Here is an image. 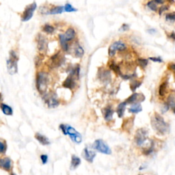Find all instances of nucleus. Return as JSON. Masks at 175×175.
Returning a JSON list of instances; mask_svg holds the SVG:
<instances>
[{
    "mask_svg": "<svg viewBox=\"0 0 175 175\" xmlns=\"http://www.w3.org/2000/svg\"><path fill=\"white\" fill-rule=\"evenodd\" d=\"M96 154L92 150L90 149L88 147H86L82 152L83 157L89 163H92L94 162V159L96 157Z\"/></svg>",
    "mask_w": 175,
    "mask_h": 175,
    "instance_id": "obj_15",
    "label": "nucleus"
},
{
    "mask_svg": "<svg viewBox=\"0 0 175 175\" xmlns=\"http://www.w3.org/2000/svg\"><path fill=\"white\" fill-rule=\"evenodd\" d=\"M65 36L66 39L68 41V42L73 41L76 36V32L75 29L73 28V27H69V28L67 29L65 33Z\"/></svg>",
    "mask_w": 175,
    "mask_h": 175,
    "instance_id": "obj_21",
    "label": "nucleus"
},
{
    "mask_svg": "<svg viewBox=\"0 0 175 175\" xmlns=\"http://www.w3.org/2000/svg\"><path fill=\"white\" fill-rule=\"evenodd\" d=\"M121 29V31H127L129 29V26L127 24H123L122 25V27H120V30Z\"/></svg>",
    "mask_w": 175,
    "mask_h": 175,
    "instance_id": "obj_42",
    "label": "nucleus"
},
{
    "mask_svg": "<svg viewBox=\"0 0 175 175\" xmlns=\"http://www.w3.org/2000/svg\"><path fill=\"white\" fill-rule=\"evenodd\" d=\"M148 60L144 58H138L137 60V64L139 67H141L142 69H144L146 68V67L148 65Z\"/></svg>",
    "mask_w": 175,
    "mask_h": 175,
    "instance_id": "obj_34",
    "label": "nucleus"
},
{
    "mask_svg": "<svg viewBox=\"0 0 175 175\" xmlns=\"http://www.w3.org/2000/svg\"><path fill=\"white\" fill-rule=\"evenodd\" d=\"M65 12V7L62 6H54L49 10V15H60Z\"/></svg>",
    "mask_w": 175,
    "mask_h": 175,
    "instance_id": "obj_25",
    "label": "nucleus"
},
{
    "mask_svg": "<svg viewBox=\"0 0 175 175\" xmlns=\"http://www.w3.org/2000/svg\"><path fill=\"white\" fill-rule=\"evenodd\" d=\"M167 86H168V81H165L164 82H162L160 84L159 88V96H164L166 93V90H167Z\"/></svg>",
    "mask_w": 175,
    "mask_h": 175,
    "instance_id": "obj_26",
    "label": "nucleus"
},
{
    "mask_svg": "<svg viewBox=\"0 0 175 175\" xmlns=\"http://www.w3.org/2000/svg\"><path fill=\"white\" fill-rule=\"evenodd\" d=\"M43 31L47 34H52L55 32V28L53 25L50 24H45L42 27Z\"/></svg>",
    "mask_w": 175,
    "mask_h": 175,
    "instance_id": "obj_30",
    "label": "nucleus"
},
{
    "mask_svg": "<svg viewBox=\"0 0 175 175\" xmlns=\"http://www.w3.org/2000/svg\"><path fill=\"white\" fill-rule=\"evenodd\" d=\"M151 125L152 129L160 134L164 135L169 131L168 124L165 122L162 116L157 113H155L152 116L151 118Z\"/></svg>",
    "mask_w": 175,
    "mask_h": 175,
    "instance_id": "obj_1",
    "label": "nucleus"
},
{
    "mask_svg": "<svg viewBox=\"0 0 175 175\" xmlns=\"http://www.w3.org/2000/svg\"><path fill=\"white\" fill-rule=\"evenodd\" d=\"M59 41H60V44L61 46L62 49L65 52H67L69 51V43L68 41L66 39L65 34H60L59 35Z\"/></svg>",
    "mask_w": 175,
    "mask_h": 175,
    "instance_id": "obj_19",
    "label": "nucleus"
},
{
    "mask_svg": "<svg viewBox=\"0 0 175 175\" xmlns=\"http://www.w3.org/2000/svg\"><path fill=\"white\" fill-rule=\"evenodd\" d=\"M153 1L155 3H158V4H162L164 2V0H153Z\"/></svg>",
    "mask_w": 175,
    "mask_h": 175,
    "instance_id": "obj_45",
    "label": "nucleus"
},
{
    "mask_svg": "<svg viewBox=\"0 0 175 175\" xmlns=\"http://www.w3.org/2000/svg\"><path fill=\"white\" fill-rule=\"evenodd\" d=\"M36 8H37V4L35 1L27 5L25 8V10L21 17V21L27 22L30 20L32 18L34 11L36 10Z\"/></svg>",
    "mask_w": 175,
    "mask_h": 175,
    "instance_id": "obj_8",
    "label": "nucleus"
},
{
    "mask_svg": "<svg viewBox=\"0 0 175 175\" xmlns=\"http://www.w3.org/2000/svg\"><path fill=\"white\" fill-rule=\"evenodd\" d=\"M168 1V2H170V3H174V0H167Z\"/></svg>",
    "mask_w": 175,
    "mask_h": 175,
    "instance_id": "obj_48",
    "label": "nucleus"
},
{
    "mask_svg": "<svg viewBox=\"0 0 175 175\" xmlns=\"http://www.w3.org/2000/svg\"><path fill=\"white\" fill-rule=\"evenodd\" d=\"M81 159L77 155H73L71 157V169L75 170L79 167L81 164Z\"/></svg>",
    "mask_w": 175,
    "mask_h": 175,
    "instance_id": "obj_20",
    "label": "nucleus"
},
{
    "mask_svg": "<svg viewBox=\"0 0 175 175\" xmlns=\"http://www.w3.org/2000/svg\"><path fill=\"white\" fill-rule=\"evenodd\" d=\"M59 128L65 136H69L74 143L79 144L82 142V136L75 128L67 124H60Z\"/></svg>",
    "mask_w": 175,
    "mask_h": 175,
    "instance_id": "obj_2",
    "label": "nucleus"
},
{
    "mask_svg": "<svg viewBox=\"0 0 175 175\" xmlns=\"http://www.w3.org/2000/svg\"><path fill=\"white\" fill-rule=\"evenodd\" d=\"M66 61L65 56L61 51L57 52L53 55L49 60V66L51 68H58L62 66Z\"/></svg>",
    "mask_w": 175,
    "mask_h": 175,
    "instance_id": "obj_7",
    "label": "nucleus"
},
{
    "mask_svg": "<svg viewBox=\"0 0 175 175\" xmlns=\"http://www.w3.org/2000/svg\"><path fill=\"white\" fill-rule=\"evenodd\" d=\"M109 68H110L111 70L113 71L116 74H117L118 75L120 76L121 77L123 76L124 74H122V73L121 72L120 67H119L118 65H116L114 61L110 62V63H109Z\"/></svg>",
    "mask_w": 175,
    "mask_h": 175,
    "instance_id": "obj_22",
    "label": "nucleus"
},
{
    "mask_svg": "<svg viewBox=\"0 0 175 175\" xmlns=\"http://www.w3.org/2000/svg\"><path fill=\"white\" fill-rule=\"evenodd\" d=\"M103 114L105 120L106 121H111L113 118L114 110L111 106H107L103 110Z\"/></svg>",
    "mask_w": 175,
    "mask_h": 175,
    "instance_id": "obj_18",
    "label": "nucleus"
},
{
    "mask_svg": "<svg viewBox=\"0 0 175 175\" xmlns=\"http://www.w3.org/2000/svg\"><path fill=\"white\" fill-rule=\"evenodd\" d=\"M126 105H127V104H126V102L124 101V102H122V103H120L118 105L117 109H116V113L119 118H122V116H123Z\"/></svg>",
    "mask_w": 175,
    "mask_h": 175,
    "instance_id": "obj_24",
    "label": "nucleus"
},
{
    "mask_svg": "<svg viewBox=\"0 0 175 175\" xmlns=\"http://www.w3.org/2000/svg\"><path fill=\"white\" fill-rule=\"evenodd\" d=\"M142 110V107L140 103L133 104L129 109V112L133 114H138Z\"/></svg>",
    "mask_w": 175,
    "mask_h": 175,
    "instance_id": "obj_27",
    "label": "nucleus"
},
{
    "mask_svg": "<svg viewBox=\"0 0 175 175\" xmlns=\"http://www.w3.org/2000/svg\"><path fill=\"white\" fill-rule=\"evenodd\" d=\"M43 100L49 108H55L60 105V100L58 98V96L53 92L45 93L43 96Z\"/></svg>",
    "mask_w": 175,
    "mask_h": 175,
    "instance_id": "obj_6",
    "label": "nucleus"
},
{
    "mask_svg": "<svg viewBox=\"0 0 175 175\" xmlns=\"http://www.w3.org/2000/svg\"><path fill=\"white\" fill-rule=\"evenodd\" d=\"M169 68L175 71V64H171L170 65H169Z\"/></svg>",
    "mask_w": 175,
    "mask_h": 175,
    "instance_id": "obj_46",
    "label": "nucleus"
},
{
    "mask_svg": "<svg viewBox=\"0 0 175 175\" xmlns=\"http://www.w3.org/2000/svg\"><path fill=\"white\" fill-rule=\"evenodd\" d=\"M84 55V50L81 45H78L75 49V56L77 58H81Z\"/></svg>",
    "mask_w": 175,
    "mask_h": 175,
    "instance_id": "obj_31",
    "label": "nucleus"
},
{
    "mask_svg": "<svg viewBox=\"0 0 175 175\" xmlns=\"http://www.w3.org/2000/svg\"><path fill=\"white\" fill-rule=\"evenodd\" d=\"M169 37L172 40H173V41H175V32L171 33V34L169 35Z\"/></svg>",
    "mask_w": 175,
    "mask_h": 175,
    "instance_id": "obj_43",
    "label": "nucleus"
},
{
    "mask_svg": "<svg viewBox=\"0 0 175 175\" xmlns=\"http://www.w3.org/2000/svg\"><path fill=\"white\" fill-rule=\"evenodd\" d=\"M7 149H8V145H7L6 141L0 138V155L6 154Z\"/></svg>",
    "mask_w": 175,
    "mask_h": 175,
    "instance_id": "obj_29",
    "label": "nucleus"
},
{
    "mask_svg": "<svg viewBox=\"0 0 175 175\" xmlns=\"http://www.w3.org/2000/svg\"><path fill=\"white\" fill-rule=\"evenodd\" d=\"M146 6L148 7V8H150V10H151L152 11H157L158 8L157 6V3H155L154 2V1H150L147 3Z\"/></svg>",
    "mask_w": 175,
    "mask_h": 175,
    "instance_id": "obj_36",
    "label": "nucleus"
},
{
    "mask_svg": "<svg viewBox=\"0 0 175 175\" xmlns=\"http://www.w3.org/2000/svg\"><path fill=\"white\" fill-rule=\"evenodd\" d=\"M133 124V119L131 118L126 119V120H124L123 124H122V128H123V129L125 130V131H129V130L132 128Z\"/></svg>",
    "mask_w": 175,
    "mask_h": 175,
    "instance_id": "obj_28",
    "label": "nucleus"
},
{
    "mask_svg": "<svg viewBox=\"0 0 175 175\" xmlns=\"http://www.w3.org/2000/svg\"><path fill=\"white\" fill-rule=\"evenodd\" d=\"M49 75L44 71L39 72L36 76V87L41 94L44 95L46 93L49 84Z\"/></svg>",
    "mask_w": 175,
    "mask_h": 175,
    "instance_id": "obj_3",
    "label": "nucleus"
},
{
    "mask_svg": "<svg viewBox=\"0 0 175 175\" xmlns=\"http://www.w3.org/2000/svg\"><path fill=\"white\" fill-rule=\"evenodd\" d=\"M10 175H17L16 174H15V173H14V172H13V173H11V174H10Z\"/></svg>",
    "mask_w": 175,
    "mask_h": 175,
    "instance_id": "obj_49",
    "label": "nucleus"
},
{
    "mask_svg": "<svg viewBox=\"0 0 175 175\" xmlns=\"http://www.w3.org/2000/svg\"><path fill=\"white\" fill-rule=\"evenodd\" d=\"M2 100H3V95L2 93L0 92V105L2 103Z\"/></svg>",
    "mask_w": 175,
    "mask_h": 175,
    "instance_id": "obj_47",
    "label": "nucleus"
},
{
    "mask_svg": "<svg viewBox=\"0 0 175 175\" xmlns=\"http://www.w3.org/2000/svg\"><path fill=\"white\" fill-rule=\"evenodd\" d=\"M13 167V163L12 159L8 157H0V169L3 170L6 172H10Z\"/></svg>",
    "mask_w": 175,
    "mask_h": 175,
    "instance_id": "obj_12",
    "label": "nucleus"
},
{
    "mask_svg": "<svg viewBox=\"0 0 175 175\" xmlns=\"http://www.w3.org/2000/svg\"><path fill=\"white\" fill-rule=\"evenodd\" d=\"M41 160L42 162V164L43 165L46 164L48 162V159H49V157H48L47 155H45V154H43V155H41Z\"/></svg>",
    "mask_w": 175,
    "mask_h": 175,
    "instance_id": "obj_38",
    "label": "nucleus"
},
{
    "mask_svg": "<svg viewBox=\"0 0 175 175\" xmlns=\"http://www.w3.org/2000/svg\"><path fill=\"white\" fill-rule=\"evenodd\" d=\"M0 108L5 115L6 116H12L13 114V110L10 105H7L6 103H2L0 105Z\"/></svg>",
    "mask_w": 175,
    "mask_h": 175,
    "instance_id": "obj_23",
    "label": "nucleus"
},
{
    "mask_svg": "<svg viewBox=\"0 0 175 175\" xmlns=\"http://www.w3.org/2000/svg\"><path fill=\"white\" fill-rule=\"evenodd\" d=\"M79 80V79L71 72H69L68 77L65 79V80L62 83V86L64 88L69 89L71 90H74L77 86L76 81Z\"/></svg>",
    "mask_w": 175,
    "mask_h": 175,
    "instance_id": "obj_10",
    "label": "nucleus"
},
{
    "mask_svg": "<svg viewBox=\"0 0 175 175\" xmlns=\"http://www.w3.org/2000/svg\"><path fill=\"white\" fill-rule=\"evenodd\" d=\"M169 107H170L168 106V105L167 103H164V105H163L162 109V112H163V113H165L166 112H167V111L168 110Z\"/></svg>",
    "mask_w": 175,
    "mask_h": 175,
    "instance_id": "obj_41",
    "label": "nucleus"
},
{
    "mask_svg": "<svg viewBox=\"0 0 175 175\" xmlns=\"http://www.w3.org/2000/svg\"><path fill=\"white\" fill-rule=\"evenodd\" d=\"M141 85H142L141 81H139L138 80H134L131 83V84H130V88H131V91L135 92L137 88H139Z\"/></svg>",
    "mask_w": 175,
    "mask_h": 175,
    "instance_id": "obj_35",
    "label": "nucleus"
},
{
    "mask_svg": "<svg viewBox=\"0 0 175 175\" xmlns=\"http://www.w3.org/2000/svg\"><path fill=\"white\" fill-rule=\"evenodd\" d=\"M98 78L104 84H108L111 80V73L109 70H101L98 73Z\"/></svg>",
    "mask_w": 175,
    "mask_h": 175,
    "instance_id": "obj_16",
    "label": "nucleus"
},
{
    "mask_svg": "<svg viewBox=\"0 0 175 175\" xmlns=\"http://www.w3.org/2000/svg\"><path fill=\"white\" fill-rule=\"evenodd\" d=\"M35 138L41 144L43 145V146H48V145L51 144V142H50L49 138L41 133H36L35 134Z\"/></svg>",
    "mask_w": 175,
    "mask_h": 175,
    "instance_id": "obj_17",
    "label": "nucleus"
},
{
    "mask_svg": "<svg viewBox=\"0 0 175 175\" xmlns=\"http://www.w3.org/2000/svg\"><path fill=\"white\" fill-rule=\"evenodd\" d=\"M148 137V131L144 128L139 129L135 135V141L138 146H142L146 141Z\"/></svg>",
    "mask_w": 175,
    "mask_h": 175,
    "instance_id": "obj_11",
    "label": "nucleus"
},
{
    "mask_svg": "<svg viewBox=\"0 0 175 175\" xmlns=\"http://www.w3.org/2000/svg\"><path fill=\"white\" fill-rule=\"evenodd\" d=\"M92 147L93 149L96 150V151L99 152L100 153L105 154V155H111L112 154V150H111L110 146L104 140L101 139L95 140Z\"/></svg>",
    "mask_w": 175,
    "mask_h": 175,
    "instance_id": "obj_5",
    "label": "nucleus"
},
{
    "mask_svg": "<svg viewBox=\"0 0 175 175\" xmlns=\"http://www.w3.org/2000/svg\"><path fill=\"white\" fill-rule=\"evenodd\" d=\"M148 32L150 34H155V33H157V31H156L155 29H148Z\"/></svg>",
    "mask_w": 175,
    "mask_h": 175,
    "instance_id": "obj_44",
    "label": "nucleus"
},
{
    "mask_svg": "<svg viewBox=\"0 0 175 175\" xmlns=\"http://www.w3.org/2000/svg\"><path fill=\"white\" fill-rule=\"evenodd\" d=\"M166 103H167L169 107H172V108L175 107V94H172L168 96Z\"/></svg>",
    "mask_w": 175,
    "mask_h": 175,
    "instance_id": "obj_32",
    "label": "nucleus"
},
{
    "mask_svg": "<svg viewBox=\"0 0 175 175\" xmlns=\"http://www.w3.org/2000/svg\"><path fill=\"white\" fill-rule=\"evenodd\" d=\"M18 61L19 57L14 50L9 52V58L6 61V67L8 73L13 75L18 72Z\"/></svg>",
    "mask_w": 175,
    "mask_h": 175,
    "instance_id": "obj_4",
    "label": "nucleus"
},
{
    "mask_svg": "<svg viewBox=\"0 0 175 175\" xmlns=\"http://www.w3.org/2000/svg\"><path fill=\"white\" fill-rule=\"evenodd\" d=\"M64 7H65V12L67 13H75L78 11L77 8L73 6L70 3H67Z\"/></svg>",
    "mask_w": 175,
    "mask_h": 175,
    "instance_id": "obj_33",
    "label": "nucleus"
},
{
    "mask_svg": "<svg viewBox=\"0 0 175 175\" xmlns=\"http://www.w3.org/2000/svg\"><path fill=\"white\" fill-rule=\"evenodd\" d=\"M166 19L168 21H175V12L172 13H168L166 15Z\"/></svg>",
    "mask_w": 175,
    "mask_h": 175,
    "instance_id": "obj_37",
    "label": "nucleus"
},
{
    "mask_svg": "<svg viewBox=\"0 0 175 175\" xmlns=\"http://www.w3.org/2000/svg\"><path fill=\"white\" fill-rule=\"evenodd\" d=\"M173 112H174V113L175 114V107H174V108H173Z\"/></svg>",
    "mask_w": 175,
    "mask_h": 175,
    "instance_id": "obj_50",
    "label": "nucleus"
},
{
    "mask_svg": "<svg viewBox=\"0 0 175 175\" xmlns=\"http://www.w3.org/2000/svg\"><path fill=\"white\" fill-rule=\"evenodd\" d=\"M37 48L41 53H45L47 49V41L45 36L43 35L38 36L37 39Z\"/></svg>",
    "mask_w": 175,
    "mask_h": 175,
    "instance_id": "obj_14",
    "label": "nucleus"
},
{
    "mask_svg": "<svg viewBox=\"0 0 175 175\" xmlns=\"http://www.w3.org/2000/svg\"><path fill=\"white\" fill-rule=\"evenodd\" d=\"M126 49V45L121 41H116L110 46L108 49V54L110 57H114L117 51H124Z\"/></svg>",
    "mask_w": 175,
    "mask_h": 175,
    "instance_id": "obj_9",
    "label": "nucleus"
},
{
    "mask_svg": "<svg viewBox=\"0 0 175 175\" xmlns=\"http://www.w3.org/2000/svg\"><path fill=\"white\" fill-rule=\"evenodd\" d=\"M169 9V6H167V5H164V6H162V7L159 8V15H162L163 13L166 12V10H168Z\"/></svg>",
    "mask_w": 175,
    "mask_h": 175,
    "instance_id": "obj_39",
    "label": "nucleus"
},
{
    "mask_svg": "<svg viewBox=\"0 0 175 175\" xmlns=\"http://www.w3.org/2000/svg\"><path fill=\"white\" fill-rule=\"evenodd\" d=\"M149 60H151V61H153L155 62H162L163 60L162 59L159 57H150Z\"/></svg>",
    "mask_w": 175,
    "mask_h": 175,
    "instance_id": "obj_40",
    "label": "nucleus"
},
{
    "mask_svg": "<svg viewBox=\"0 0 175 175\" xmlns=\"http://www.w3.org/2000/svg\"><path fill=\"white\" fill-rule=\"evenodd\" d=\"M145 99V96L144 94L140 93H133L129 98L125 100L126 104H137L142 102Z\"/></svg>",
    "mask_w": 175,
    "mask_h": 175,
    "instance_id": "obj_13",
    "label": "nucleus"
},
{
    "mask_svg": "<svg viewBox=\"0 0 175 175\" xmlns=\"http://www.w3.org/2000/svg\"><path fill=\"white\" fill-rule=\"evenodd\" d=\"M139 175H141V174H139Z\"/></svg>",
    "mask_w": 175,
    "mask_h": 175,
    "instance_id": "obj_51",
    "label": "nucleus"
}]
</instances>
